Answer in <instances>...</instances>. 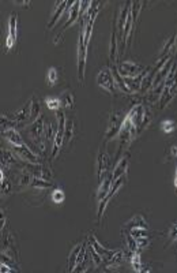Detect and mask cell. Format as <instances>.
<instances>
[{
    "instance_id": "1",
    "label": "cell",
    "mask_w": 177,
    "mask_h": 273,
    "mask_svg": "<svg viewBox=\"0 0 177 273\" xmlns=\"http://www.w3.org/2000/svg\"><path fill=\"white\" fill-rule=\"evenodd\" d=\"M100 11V3L92 2L88 10L83 14V17L79 21L82 23V29L79 34V49H78V79L80 84L84 81V68H86V55H87V47L90 37H92V30H93L94 21Z\"/></svg>"
},
{
    "instance_id": "2",
    "label": "cell",
    "mask_w": 177,
    "mask_h": 273,
    "mask_svg": "<svg viewBox=\"0 0 177 273\" xmlns=\"http://www.w3.org/2000/svg\"><path fill=\"white\" fill-rule=\"evenodd\" d=\"M41 115L40 114V101L36 96H32V97L27 100L25 105L22 108H19L13 116H11V120L14 122V124L17 127H22L23 124L29 126L37 119L38 116Z\"/></svg>"
},
{
    "instance_id": "3",
    "label": "cell",
    "mask_w": 177,
    "mask_h": 273,
    "mask_svg": "<svg viewBox=\"0 0 177 273\" xmlns=\"http://www.w3.org/2000/svg\"><path fill=\"white\" fill-rule=\"evenodd\" d=\"M131 6L132 2H126L120 6L117 13V18H116V23H114V33H116V39L119 43V51L123 47V40H124V32H126V25L128 15H130Z\"/></svg>"
},
{
    "instance_id": "4",
    "label": "cell",
    "mask_w": 177,
    "mask_h": 273,
    "mask_svg": "<svg viewBox=\"0 0 177 273\" xmlns=\"http://www.w3.org/2000/svg\"><path fill=\"white\" fill-rule=\"evenodd\" d=\"M86 250H87V240L84 239L72 249L68 257V272H76L82 268V262L86 260Z\"/></svg>"
},
{
    "instance_id": "5",
    "label": "cell",
    "mask_w": 177,
    "mask_h": 273,
    "mask_svg": "<svg viewBox=\"0 0 177 273\" xmlns=\"http://www.w3.org/2000/svg\"><path fill=\"white\" fill-rule=\"evenodd\" d=\"M177 94V74L173 78L168 79L166 84H165L164 89L161 92L160 98L157 101V108L158 110H164L173 101V98L176 97Z\"/></svg>"
},
{
    "instance_id": "6",
    "label": "cell",
    "mask_w": 177,
    "mask_h": 273,
    "mask_svg": "<svg viewBox=\"0 0 177 273\" xmlns=\"http://www.w3.org/2000/svg\"><path fill=\"white\" fill-rule=\"evenodd\" d=\"M57 116V130H56L55 140H53V145H52V158H56L57 153L64 145V130H66V123H67V116L64 111L56 112Z\"/></svg>"
},
{
    "instance_id": "7",
    "label": "cell",
    "mask_w": 177,
    "mask_h": 273,
    "mask_svg": "<svg viewBox=\"0 0 177 273\" xmlns=\"http://www.w3.org/2000/svg\"><path fill=\"white\" fill-rule=\"evenodd\" d=\"M126 118V114L122 111H113L110 112L109 120H108V126H106L105 134H104V141L109 142L110 140H113L114 137L117 135L122 128L123 120Z\"/></svg>"
},
{
    "instance_id": "8",
    "label": "cell",
    "mask_w": 177,
    "mask_h": 273,
    "mask_svg": "<svg viewBox=\"0 0 177 273\" xmlns=\"http://www.w3.org/2000/svg\"><path fill=\"white\" fill-rule=\"evenodd\" d=\"M116 70H117V73L120 74L123 78H135L143 73L146 68H144L143 66H140V64L135 63V62L126 60V62H123L122 64L116 66Z\"/></svg>"
},
{
    "instance_id": "9",
    "label": "cell",
    "mask_w": 177,
    "mask_h": 273,
    "mask_svg": "<svg viewBox=\"0 0 177 273\" xmlns=\"http://www.w3.org/2000/svg\"><path fill=\"white\" fill-rule=\"evenodd\" d=\"M97 84L98 86H101L102 89L106 90L112 96L116 94V82H114L113 74H112L110 68H102L101 71L98 73Z\"/></svg>"
},
{
    "instance_id": "10",
    "label": "cell",
    "mask_w": 177,
    "mask_h": 273,
    "mask_svg": "<svg viewBox=\"0 0 177 273\" xmlns=\"http://www.w3.org/2000/svg\"><path fill=\"white\" fill-rule=\"evenodd\" d=\"M11 150L17 154L18 158H21L22 161L30 162V164H41V156L37 153H34L33 150L30 149L27 145L22 146H14L11 145Z\"/></svg>"
},
{
    "instance_id": "11",
    "label": "cell",
    "mask_w": 177,
    "mask_h": 273,
    "mask_svg": "<svg viewBox=\"0 0 177 273\" xmlns=\"http://www.w3.org/2000/svg\"><path fill=\"white\" fill-rule=\"evenodd\" d=\"M68 17H70L68 18V21L64 23L62 30H60V33L55 37V45L60 44V41L63 39V34L64 32H66V29L70 28L71 25H74L76 21H79L80 19V2H72L71 7H70V14H68Z\"/></svg>"
},
{
    "instance_id": "12",
    "label": "cell",
    "mask_w": 177,
    "mask_h": 273,
    "mask_svg": "<svg viewBox=\"0 0 177 273\" xmlns=\"http://www.w3.org/2000/svg\"><path fill=\"white\" fill-rule=\"evenodd\" d=\"M112 161H110L109 156L106 153H102L101 150L98 152L97 156V179L98 184L101 183L102 180L105 179L106 176L112 172Z\"/></svg>"
},
{
    "instance_id": "13",
    "label": "cell",
    "mask_w": 177,
    "mask_h": 273,
    "mask_svg": "<svg viewBox=\"0 0 177 273\" xmlns=\"http://www.w3.org/2000/svg\"><path fill=\"white\" fill-rule=\"evenodd\" d=\"M126 179H127V174L126 175L120 176L119 179H116L113 182V184H112V187H110V192L108 193V196L105 197V200L101 201L100 204H98V213H97V219L98 220H101L102 214H104V212H105L106 206H108V204H109V201L112 200V197L116 194V193L120 190V187H122L123 184L126 183Z\"/></svg>"
},
{
    "instance_id": "14",
    "label": "cell",
    "mask_w": 177,
    "mask_h": 273,
    "mask_svg": "<svg viewBox=\"0 0 177 273\" xmlns=\"http://www.w3.org/2000/svg\"><path fill=\"white\" fill-rule=\"evenodd\" d=\"M18 15L17 13H13L9 18V29H7V37H6V52L13 49L18 39Z\"/></svg>"
},
{
    "instance_id": "15",
    "label": "cell",
    "mask_w": 177,
    "mask_h": 273,
    "mask_svg": "<svg viewBox=\"0 0 177 273\" xmlns=\"http://www.w3.org/2000/svg\"><path fill=\"white\" fill-rule=\"evenodd\" d=\"M88 240H90V244H92V248L96 250V252L100 254V257L102 258V261H104V266H105L108 262H110L112 261V258L114 257V254L117 253V250H109V249L104 248L100 242H98L97 239H96V236H94V234H92L90 236H88Z\"/></svg>"
},
{
    "instance_id": "16",
    "label": "cell",
    "mask_w": 177,
    "mask_h": 273,
    "mask_svg": "<svg viewBox=\"0 0 177 273\" xmlns=\"http://www.w3.org/2000/svg\"><path fill=\"white\" fill-rule=\"evenodd\" d=\"M143 2H132V6H131V17H132V25H131L130 30V39H128V44H127V49L130 48L131 40H132V34L135 32L136 23H138V18H139L140 10L143 7Z\"/></svg>"
},
{
    "instance_id": "17",
    "label": "cell",
    "mask_w": 177,
    "mask_h": 273,
    "mask_svg": "<svg viewBox=\"0 0 177 273\" xmlns=\"http://www.w3.org/2000/svg\"><path fill=\"white\" fill-rule=\"evenodd\" d=\"M2 135L5 137L6 140H7V141L14 146L26 145L25 141H23V138L21 137V134H19L15 128L3 127V130H2Z\"/></svg>"
},
{
    "instance_id": "18",
    "label": "cell",
    "mask_w": 177,
    "mask_h": 273,
    "mask_svg": "<svg viewBox=\"0 0 177 273\" xmlns=\"http://www.w3.org/2000/svg\"><path fill=\"white\" fill-rule=\"evenodd\" d=\"M67 5H68V2H66V0H63V2H57V3H56L55 11H53V14H52L51 21L48 22L47 30L53 29V26L57 23V21L60 19V17H62L64 11H66V7H67Z\"/></svg>"
},
{
    "instance_id": "19",
    "label": "cell",
    "mask_w": 177,
    "mask_h": 273,
    "mask_svg": "<svg viewBox=\"0 0 177 273\" xmlns=\"http://www.w3.org/2000/svg\"><path fill=\"white\" fill-rule=\"evenodd\" d=\"M128 156H124L123 158H120L117 161V164L114 166L113 171H112V174H113V182L116 179H119L120 176L126 175L127 170H128Z\"/></svg>"
},
{
    "instance_id": "20",
    "label": "cell",
    "mask_w": 177,
    "mask_h": 273,
    "mask_svg": "<svg viewBox=\"0 0 177 273\" xmlns=\"http://www.w3.org/2000/svg\"><path fill=\"white\" fill-rule=\"evenodd\" d=\"M134 228H146L149 230L148 222L144 220V217L142 214H136L135 217H132L130 222L126 223V227H124V230H134Z\"/></svg>"
},
{
    "instance_id": "21",
    "label": "cell",
    "mask_w": 177,
    "mask_h": 273,
    "mask_svg": "<svg viewBox=\"0 0 177 273\" xmlns=\"http://www.w3.org/2000/svg\"><path fill=\"white\" fill-rule=\"evenodd\" d=\"M60 102H62V108L64 110H72L75 107V97L70 89L64 90L63 93L60 94Z\"/></svg>"
},
{
    "instance_id": "22",
    "label": "cell",
    "mask_w": 177,
    "mask_h": 273,
    "mask_svg": "<svg viewBox=\"0 0 177 273\" xmlns=\"http://www.w3.org/2000/svg\"><path fill=\"white\" fill-rule=\"evenodd\" d=\"M76 132V123L74 119H68L67 123H66V130H64V145L67 144H71L72 138L75 137Z\"/></svg>"
},
{
    "instance_id": "23",
    "label": "cell",
    "mask_w": 177,
    "mask_h": 273,
    "mask_svg": "<svg viewBox=\"0 0 177 273\" xmlns=\"http://www.w3.org/2000/svg\"><path fill=\"white\" fill-rule=\"evenodd\" d=\"M124 238H126L127 248H128L130 253L139 252V248H138V243H136V239L132 236V234H131L128 230H124Z\"/></svg>"
},
{
    "instance_id": "24",
    "label": "cell",
    "mask_w": 177,
    "mask_h": 273,
    "mask_svg": "<svg viewBox=\"0 0 177 273\" xmlns=\"http://www.w3.org/2000/svg\"><path fill=\"white\" fill-rule=\"evenodd\" d=\"M130 261H131V265H132V268H134V270H135V272H143V269H142V261H140L139 252L130 253Z\"/></svg>"
},
{
    "instance_id": "25",
    "label": "cell",
    "mask_w": 177,
    "mask_h": 273,
    "mask_svg": "<svg viewBox=\"0 0 177 273\" xmlns=\"http://www.w3.org/2000/svg\"><path fill=\"white\" fill-rule=\"evenodd\" d=\"M11 192V182L9 180L7 175H6L5 168H2V196L7 197Z\"/></svg>"
},
{
    "instance_id": "26",
    "label": "cell",
    "mask_w": 177,
    "mask_h": 273,
    "mask_svg": "<svg viewBox=\"0 0 177 273\" xmlns=\"http://www.w3.org/2000/svg\"><path fill=\"white\" fill-rule=\"evenodd\" d=\"M57 81H59V70L56 67H51L47 73L48 86H51V88L52 86H55L56 84H57Z\"/></svg>"
},
{
    "instance_id": "27",
    "label": "cell",
    "mask_w": 177,
    "mask_h": 273,
    "mask_svg": "<svg viewBox=\"0 0 177 273\" xmlns=\"http://www.w3.org/2000/svg\"><path fill=\"white\" fill-rule=\"evenodd\" d=\"M45 104H47L48 110H51V111H60V108H62V102H60L59 97H47L45 98Z\"/></svg>"
},
{
    "instance_id": "28",
    "label": "cell",
    "mask_w": 177,
    "mask_h": 273,
    "mask_svg": "<svg viewBox=\"0 0 177 273\" xmlns=\"http://www.w3.org/2000/svg\"><path fill=\"white\" fill-rule=\"evenodd\" d=\"M51 198L55 204L60 205V204H63L64 200H66V194H64V192L62 190V188H55V190L52 192Z\"/></svg>"
},
{
    "instance_id": "29",
    "label": "cell",
    "mask_w": 177,
    "mask_h": 273,
    "mask_svg": "<svg viewBox=\"0 0 177 273\" xmlns=\"http://www.w3.org/2000/svg\"><path fill=\"white\" fill-rule=\"evenodd\" d=\"M117 39H116V33L112 32V41H110V52H109V58L112 62H116V52H117Z\"/></svg>"
},
{
    "instance_id": "30",
    "label": "cell",
    "mask_w": 177,
    "mask_h": 273,
    "mask_svg": "<svg viewBox=\"0 0 177 273\" xmlns=\"http://www.w3.org/2000/svg\"><path fill=\"white\" fill-rule=\"evenodd\" d=\"M161 130L165 132V134H172L174 130H176V123L173 120H164L161 122Z\"/></svg>"
},
{
    "instance_id": "31",
    "label": "cell",
    "mask_w": 177,
    "mask_h": 273,
    "mask_svg": "<svg viewBox=\"0 0 177 273\" xmlns=\"http://www.w3.org/2000/svg\"><path fill=\"white\" fill-rule=\"evenodd\" d=\"M169 242L173 243V242H176L177 240V223H174L172 227H170V230H169Z\"/></svg>"
},
{
    "instance_id": "32",
    "label": "cell",
    "mask_w": 177,
    "mask_h": 273,
    "mask_svg": "<svg viewBox=\"0 0 177 273\" xmlns=\"http://www.w3.org/2000/svg\"><path fill=\"white\" fill-rule=\"evenodd\" d=\"M168 160H172V158H177V145H172L169 148V154Z\"/></svg>"
},
{
    "instance_id": "33",
    "label": "cell",
    "mask_w": 177,
    "mask_h": 273,
    "mask_svg": "<svg viewBox=\"0 0 177 273\" xmlns=\"http://www.w3.org/2000/svg\"><path fill=\"white\" fill-rule=\"evenodd\" d=\"M174 187H176V193H177V167H176V176H174Z\"/></svg>"
},
{
    "instance_id": "34",
    "label": "cell",
    "mask_w": 177,
    "mask_h": 273,
    "mask_svg": "<svg viewBox=\"0 0 177 273\" xmlns=\"http://www.w3.org/2000/svg\"><path fill=\"white\" fill-rule=\"evenodd\" d=\"M174 37H176V56H177V33L174 34Z\"/></svg>"
},
{
    "instance_id": "35",
    "label": "cell",
    "mask_w": 177,
    "mask_h": 273,
    "mask_svg": "<svg viewBox=\"0 0 177 273\" xmlns=\"http://www.w3.org/2000/svg\"><path fill=\"white\" fill-rule=\"evenodd\" d=\"M176 74H177V73H176Z\"/></svg>"
}]
</instances>
